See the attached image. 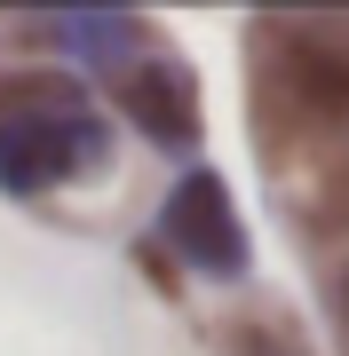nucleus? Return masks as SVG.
<instances>
[{
	"mask_svg": "<svg viewBox=\"0 0 349 356\" xmlns=\"http://www.w3.org/2000/svg\"><path fill=\"white\" fill-rule=\"evenodd\" d=\"M104 159H111V127L79 79H64V72L0 79V191L32 198L48 182L95 175Z\"/></svg>",
	"mask_w": 349,
	"mask_h": 356,
	"instance_id": "f257e3e1",
	"label": "nucleus"
},
{
	"mask_svg": "<svg viewBox=\"0 0 349 356\" xmlns=\"http://www.w3.org/2000/svg\"><path fill=\"white\" fill-rule=\"evenodd\" d=\"M159 229H167V245L191 269H207V277H246V261H254L246 222H238V206H231V182H222L215 166H191V175L167 191Z\"/></svg>",
	"mask_w": 349,
	"mask_h": 356,
	"instance_id": "f03ea898",
	"label": "nucleus"
},
{
	"mask_svg": "<svg viewBox=\"0 0 349 356\" xmlns=\"http://www.w3.org/2000/svg\"><path fill=\"white\" fill-rule=\"evenodd\" d=\"M119 103H127V119L143 127V143H159V151H191L199 143V79L175 56L127 64L119 72Z\"/></svg>",
	"mask_w": 349,
	"mask_h": 356,
	"instance_id": "7ed1b4c3",
	"label": "nucleus"
},
{
	"mask_svg": "<svg viewBox=\"0 0 349 356\" xmlns=\"http://www.w3.org/2000/svg\"><path fill=\"white\" fill-rule=\"evenodd\" d=\"M341 309H349V277H341Z\"/></svg>",
	"mask_w": 349,
	"mask_h": 356,
	"instance_id": "20e7f679",
	"label": "nucleus"
}]
</instances>
